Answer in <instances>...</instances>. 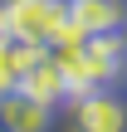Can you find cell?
<instances>
[{"mask_svg": "<svg viewBox=\"0 0 127 132\" xmlns=\"http://www.w3.org/2000/svg\"><path fill=\"white\" fill-rule=\"evenodd\" d=\"M0 132H49V103L29 93H0Z\"/></svg>", "mask_w": 127, "mask_h": 132, "instance_id": "6", "label": "cell"}, {"mask_svg": "<svg viewBox=\"0 0 127 132\" xmlns=\"http://www.w3.org/2000/svg\"><path fill=\"white\" fill-rule=\"evenodd\" d=\"M54 49H59V69H64L69 98H83L93 88H113L127 73V34L122 29L88 34L78 44H54Z\"/></svg>", "mask_w": 127, "mask_h": 132, "instance_id": "1", "label": "cell"}, {"mask_svg": "<svg viewBox=\"0 0 127 132\" xmlns=\"http://www.w3.org/2000/svg\"><path fill=\"white\" fill-rule=\"evenodd\" d=\"M20 93H29V98H39V103H59V98H69V88H64V69H59V54L54 49H39L34 54V64L24 69V78H20Z\"/></svg>", "mask_w": 127, "mask_h": 132, "instance_id": "5", "label": "cell"}, {"mask_svg": "<svg viewBox=\"0 0 127 132\" xmlns=\"http://www.w3.org/2000/svg\"><path fill=\"white\" fill-rule=\"evenodd\" d=\"M69 24V0H0V39L54 49Z\"/></svg>", "mask_w": 127, "mask_h": 132, "instance_id": "2", "label": "cell"}, {"mask_svg": "<svg viewBox=\"0 0 127 132\" xmlns=\"http://www.w3.org/2000/svg\"><path fill=\"white\" fill-rule=\"evenodd\" d=\"M127 24V5L122 0H69V24L59 34V44H78L88 34H108Z\"/></svg>", "mask_w": 127, "mask_h": 132, "instance_id": "3", "label": "cell"}, {"mask_svg": "<svg viewBox=\"0 0 127 132\" xmlns=\"http://www.w3.org/2000/svg\"><path fill=\"white\" fill-rule=\"evenodd\" d=\"M34 44H15V39H0V93H15L20 88V78H24V69L34 64Z\"/></svg>", "mask_w": 127, "mask_h": 132, "instance_id": "7", "label": "cell"}, {"mask_svg": "<svg viewBox=\"0 0 127 132\" xmlns=\"http://www.w3.org/2000/svg\"><path fill=\"white\" fill-rule=\"evenodd\" d=\"M73 122L78 132H127V98L117 88H93L73 98Z\"/></svg>", "mask_w": 127, "mask_h": 132, "instance_id": "4", "label": "cell"}]
</instances>
